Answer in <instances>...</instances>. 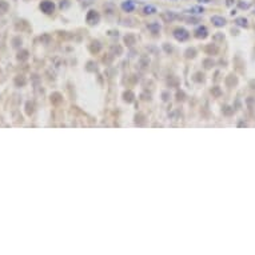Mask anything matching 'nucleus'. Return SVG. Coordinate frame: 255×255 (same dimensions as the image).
<instances>
[{"instance_id":"obj_1","label":"nucleus","mask_w":255,"mask_h":255,"mask_svg":"<svg viewBox=\"0 0 255 255\" xmlns=\"http://www.w3.org/2000/svg\"><path fill=\"white\" fill-rule=\"evenodd\" d=\"M40 9H42L44 13H52L53 9H55V5H53L52 2H48V0H44V2L40 3Z\"/></svg>"},{"instance_id":"obj_2","label":"nucleus","mask_w":255,"mask_h":255,"mask_svg":"<svg viewBox=\"0 0 255 255\" xmlns=\"http://www.w3.org/2000/svg\"><path fill=\"white\" fill-rule=\"evenodd\" d=\"M174 36H175L178 40H186L189 38V32L183 28H176L175 31H174Z\"/></svg>"},{"instance_id":"obj_3","label":"nucleus","mask_w":255,"mask_h":255,"mask_svg":"<svg viewBox=\"0 0 255 255\" xmlns=\"http://www.w3.org/2000/svg\"><path fill=\"white\" fill-rule=\"evenodd\" d=\"M98 20H99V15L95 11H91L88 13V16H87V22L91 23V24H93V23L98 22Z\"/></svg>"},{"instance_id":"obj_4","label":"nucleus","mask_w":255,"mask_h":255,"mask_svg":"<svg viewBox=\"0 0 255 255\" xmlns=\"http://www.w3.org/2000/svg\"><path fill=\"white\" fill-rule=\"evenodd\" d=\"M122 8L124 9V11H127V12H130V11H132L134 8H135V3L132 2V0H128V2H124L122 4Z\"/></svg>"},{"instance_id":"obj_5","label":"nucleus","mask_w":255,"mask_h":255,"mask_svg":"<svg viewBox=\"0 0 255 255\" xmlns=\"http://www.w3.org/2000/svg\"><path fill=\"white\" fill-rule=\"evenodd\" d=\"M212 23L215 24L216 27H222V25H224L226 24V20H224L223 18H220V16H212Z\"/></svg>"},{"instance_id":"obj_6","label":"nucleus","mask_w":255,"mask_h":255,"mask_svg":"<svg viewBox=\"0 0 255 255\" xmlns=\"http://www.w3.org/2000/svg\"><path fill=\"white\" fill-rule=\"evenodd\" d=\"M196 38H206L207 36V29L204 27H200V28L196 29Z\"/></svg>"},{"instance_id":"obj_7","label":"nucleus","mask_w":255,"mask_h":255,"mask_svg":"<svg viewBox=\"0 0 255 255\" xmlns=\"http://www.w3.org/2000/svg\"><path fill=\"white\" fill-rule=\"evenodd\" d=\"M7 9H8V4L5 2H3V0H0V13L7 12Z\"/></svg>"},{"instance_id":"obj_8","label":"nucleus","mask_w":255,"mask_h":255,"mask_svg":"<svg viewBox=\"0 0 255 255\" xmlns=\"http://www.w3.org/2000/svg\"><path fill=\"white\" fill-rule=\"evenodd\" d=\"M236 24L240 27H247V20L243 18H239V19H236Z\"/></svg>"},{"instance_id":"obj_9","label":"nucleus","mask_w":255,"mask_h":255,"mask_svg":"<svg viewBox=\"0 0 255 255\" xmlns=\"http://www.w3.org/2000/svg\"><path fill=\"white\" fill-rule=\"evenodd\" d=\"M155 11H156L155 7H151V5H150V7H146V8H144V12H146V13H154Z\"/></svg>"},{"instance_id":"obj_10","label":"nucleus","mask_w":255,"mask_h":255,"mask_svg":"<svg viewBox=\"0 0 255 255\" xmlns=\"http://www.w3.org/2000/svg\"><path fill=\"white\" fill-rule=\"evenodd\" d=\"M27 53H28L27 51H23V52H22V56L19 55V56H18V59H19V60H20V59H22V60H23V59H27Z\"/></svg>"},{"instance_id":"obj_11","label":"nucleus","mask_w":255,"mask_h":255,"mask_svg":"<svg viewBox=\"0 0 255 255\" xmlns=\"http://www.w3.org/2000/svg\"><path fill=\"white\" fill-rule=\"evenodd\" d=\"M24 83H25V82H24V79H23V78H22V79H20V78L16 79V84H24Z\"/></svg>"},{"instance_id":"obj_12","label":"nucleus","mask_w":255,"mask_h":255,"mask_svg":"<svg viewBox=\"0 0 255 255\" xmlns=\"http://www.w3.org/2000/svg\"><path fill=\"white\" fill-rule=\"evenodd\" d=\"M239 5H240V7H242V8H247V7H249V5H247V4H243V3H240V4H239Z\"/></svg>"},{"instance_id":"obj_13","label":"nucleus","mask_w":255,"mask_h":255,"mask_svg":"<svg viewBox=\"0 0 255 255\" xmlns=\"http://www.w3.org/2000/svg\"><path fill=\"white\" fill-rule=\"evenodd\" d=\"M200 2H202V0H200ZM207 2H209V0H203V3H207Z\"/></svg>"}]
</instances>
